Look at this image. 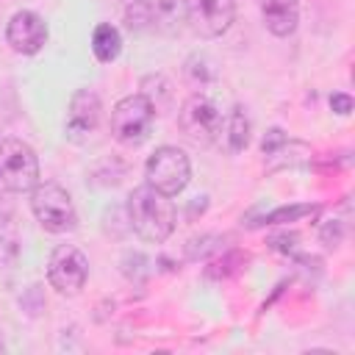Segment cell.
Returning a JSON list of instances; mask_svg holds the SVG:
<instances>
[{"label": "cell", "instance_id": "obj_1", "mask_svg": "<svg viewBox=\"0 0 355 355\" xmlns=\"http://www.w3.org/2000/svg\"><path fill=\"white\" fill-rule=\"evenodd\" d=\"M128 219L139 239L150 244H161L175 230V205L166 194L155 191L153 186H139L128 197Z\"/></svg>", "mask_w": 355, "mask_h": 355}, {"label": "cell", "instance_id": "obj_2", "mask_svg": "<svg viewBox=\"0 0 355 355\" xmlns=\"http://www.w3.org/2000/svg\"><path fill=\"white\" fill-rule=\"evenodd\" d=\"M31 211L47 233H69L78 227L75 202L58 183H36L31 194Z\"/></svg>", "mask_w": 355, "mask_h": 355}, {"label": "cell", "instance_id": "obj_3", "mask_svg": "<svg viewBox=\"0 0 355 355\" xmlns=\"http://www.w3.org/2000/svg\"><path fill=\"white\" fill-rule=\"evenodd\" d=\"M39 183V158L22 139L0 141V191H31Z\"/></svg>", "mask_w": 355, "mask_h": 355}, {"label": "cell", "instance_id": "obj_4", "mask_svg": "<svg viewBox=\"0 0 355 355\" xmlns=\"http://www.w3.org/2000/svg\"><path fill=\"white\" fill-rule=\"evenodd\" d=\"M144 178H147V186H153L155 191L175 197L189 186V178H191L189 155L172 144H164L147 158Z\"/></svg>", "mask_w": 355, "mask_h": 355}, {"label": "cell", "instance_id": "obj_5", "mask_svg": "<svg viewBox=\"0 0 355 355\" xmlns=\"http://www.w3.org/2000/svg\"><path fill=\"white\" fill-rule=\"evenodd\" d=\"M153 119H155L153 103L144 94H128L111 111V133L116 141L136 147L150 136Z\"/></svg>", "mask_w": 355, "mask_h": 355}, {"label": "cell", "instance_id": "obj_6", "mask_svg": "<svg viewBox=\"0 0 355 355\" xmlns=\"http://www.w3.org/2000/svg\"><path fill=\"white\" fill-rule=\"evenodd\" d=\"M178 125L183 130V136L197 144V147H208L214 141H219V130H222V111L200 94H191L180 111H178Z\"/></svg>", "mask_w": 355, "mask_h": 355}, {"label": "cell", "instance_id": "obj_7", "mask_svg": "<svg viewBox=\"0 0 355 355\" xmlns=\"http://www.w3.org/2000/svg\"><path fill=\"white\" fill-rule=\"evenodd\" d=\"M86 277H89L86 255L72 244H58L50 255V263H47L50 286L64 297H75L86 286Z\"/></svg>", "mask_w": 355, "mask_h": 355}, {"label": "cell", "instance_id": "obj_8", "mask_svg": "<svg viewBox=\"0 0 355 355\" xmlns=\"http://www.w3.org/2000/svg\"><path fill=\"white\" fill-rule=\"evenodd\" d=\"M186 19L197 36L216 39L236 19V0H186Z\"/></svg>", "mask_w": 355, "mask_h": 355}, {"label": "cell", "instance_id": "obj_9", "mask_svg": "<svg viewBox=\"0 0 355 355\" xmlns=\"http://www.w3.org/2000/svg\"><path fill=\"white\" fill-rule=\"evenodd\" d=\"M100 114H103V105H100V97L92 92V89H78L69 100V111H67V122H64V133L69 141H86L97 125H100Z\"/></svg>", "mask_w": 355, "mask_h": 355}, {"label": "cell", "instance_id": "obj_10", "mask_svg": "<svg viewBox=\"0 0 355 355\" xmlns=\"http://www.w3.org/2000/svg\"><path fill=\"white\" fill-rule=\"evenodd\" d=\"M6 39L8 44L22 53V55H33L44 47L47 42V25L44 19L36 14V11H17L11 19H8V28H6Z\"/></svg>", "mask_w": 355, "mask_h": 355}, {"label": "cell", "instance_id": "obj_11", "mask_svg": "<svg viewBox=\"0 0 355 355\" xmlns=\"http://www.w3.org/2000/svg\"><path fill=\"white\" fill-rule=\"evenodd\" d=\"M263 164L266 169H280V166H300L305 161H311V147L297 141V139H288L280 128H272L266 136H263Z\"/></svg>", "mask_w": 355, "mask_h": 355}, {"label": "cell", "instance_id": "obj_12", "mask_svg": "<svg viewBox=\"0 0 355 355\" xmlns=\"http://www.w3.org/2000/svg\"><path fill=\"white\" fill-rule=\"evenodd\" d=\"M261 17L269 33L288 36L297 28L300 19V3L297 0H261Z\"/></svg>", "mask_w": 355, "mask_h": 355}, {"label": "cell", "instance_id": "obj_13", "mask_svg": "<svg viewBox=\"0 0 355 355\" xmlns=\"http://www.w3.org/2000/svg\"><path fill=\"white\" fill-rule=\"evenodd\" d=\"M219 141L225 144L227 153H241L247 147V141H250V119H247V114L239 105L222 119Z\"/></svg>", "mask_w": 355, "mask_h": 355}, {"label": "cell", "instance_id": "obj_14", "mask_svg": "<svg viewBox=\"0 0 355 355\" xmlns=\"http://www.w3.org/2000/svg\"><path fill=\"white\" fill-rule=\"evenodd\" d=\"M119 50H122V36H119V31H116L114 25H108V22L97 25L94 33H92V53H94V58L103 61V64H111V61L119 55Z\"/></svg>", "mask_w": 355, "mask_h": 355}, {"label": "cell", "instance_id": "obj_15", "mask_svg": "<svg viewBox=\"0 0 355 355\" xmlns=\"http://www.w3.org/2000/svg\"><path fill=\"white\" fill-rule=\"evenodd\" d=\"M119 8L130 31H144L153 22V0H119Z\"/></svg>", "mask_w": 355, "mask_h": 355}, {"label": "cell", "instance_id": "obj_16", "mask_svg": "<svg viewBox=\"0 0 355 355\" xmlns=\"http://www.w3.org/2000/svg\"><path fill=\"white\" fill-rule=\"evenodd\" d=\"M19 255V233L14 222L3 219L0 222V266H11Z\"/></svg>", "mask_w": 355, "mask_h": 355}, {"label": "cell", "instance_id": "obj_17", "mask_svg": "<svg viewBox=\"0 0 355 355\" xmlns=\"http://www.w3.org/2000/svg\"><path fill=\"white\" fill-rule=\"evenodd\" d=\"M330 108H333L336 114L347 116V114L352 111V97H349V94H333V97H330Z\"/></svg>", "mask_w": 355, "mask_h": 355}, {"label": "cell", "instance_id": "obj_18", "mask_svg": "<svg viewBox=\"0 0 355 355\" xmlns=\"http://www.w3.org/2000/svg\"><path fill=\"white\" fill-rule=\"evenodd\" d=\"M0 352H3V338H0Z\"/></svg>", "mask_w": 355, "mask_h": 355}]
</instances>
